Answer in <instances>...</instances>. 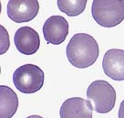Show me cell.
<instances>
[{
  "label": "cell",
  "instance_id": "cell-1",
  "mask_svg": "<svg viewBox=\"0 0 124 118\" xmlns=\"http://www.w3.org/2000/svg\"><path fill=\"white\" fill-rule=\"evenodd\" d=\"M70 64L78 69L90 67L100 55V49L96 39L86 33H78L71 38L66 49Z\"/></svg>",
  "mask_w": 124,
  "mask_h": 118
},
{
  "label": "cell",
  "instance_id": "cell-2",
  "mask_svg": "<svg viewBox=\"0 0 124 118\" xmlns=\"http://www.w3.org/2000/svg\"><path fill=\"white\" fill-rule=\"evenodd\" d=\"M87 98L93 110L100 114H107L112 110L116 102V92L110 83L99 80L89 84Z\"/></svg>",
  "mask_w": 124,
  "mask_h": 118
},
{
  "label": "cell",
  "instance_id": "cell-3",
  "mask_svg": "<svg viewBox=\"0 0 124 118\" xmlns=\"http://www.w3.org/2000/svg\"><path fill=\"white\" fill-rule=\"evenodd\" d=\"M91 15L100 26L113 28L124 19V0L121 1H100L92 3Z\"/></svg>",
  "mask_w": 124,
  "mask_h": 118
},
{
  "label": "cell",
  "instance_id": "cell-4",
  "mask_svg": "<svg viewBox=\"0 0 124 118\" xmlns=\"http://www.w3.org/2000/svg\"><path fill=\"white\" fill-rule=\"evenodd\" d=\"M45 74L39 67L34 64L20 66L13 74V83L17 90L23 93H34L43 87Z\"/></svg>",
  "mask_w": 124,
  "mask_h": 118
},
{
  "label": "cell",
  "instance_id": "cell-5",
  "mask_svg": "<svg viewBox=\"0 0 124 118\" xmlns=\"http://www.w3.org/2000/svg\"><path fill=\"white\" fill-rule=\"evenodd\" d=\"M37 0H11L8 3V16L16 23H25L34 19L39 14Z\"/></svg>",
  "mask_w": 124,
  "mask_h": 118
},
{
  "label": "cell",
  "instance_id": "cell-6",
  "mask_svg": "<svg viewBox=\"0 0 124 118\" xmlns=\"http://www.w3.org/2000/svg\"><path fill=\"white\" fill-rule=\"evenodd\" d=\"M70 31V25L62 16H51L43 26V35L47 43L60 45L66 39Z\"/></svg>",
  "mask_w": 124,
  "mask_h": 118
},
{
  "label": "cell",
  "instance_id": "cell-7",
  "mask_svg": "<svg viewBox=\"0 0 124 118\" xmlns=\"http://www.w3.org/2000/svg\"><path fill=\"white\" fill-rule=\"evenodd\" d=\"M16 50L25 55L35 54L40 47V38L39 33L30 27L18 28L14 36Z\"/></svg>",
  "mask_w": 124,
  "mask_h": 118
},
{
  "label": "cell",
  "instance_id": "cell-8",
  "mask_svg": "<svg viewBox=\"0 0 124 118\" xmlns=\"http://www.w3.org/2000/svg\"><path fill=\"white\" fill-rule=\"evenodd\" d=\"M102 68L105 74L117 82L124 81V51L112 49L104 55Z\"/></svg>",
  "mask_w": 124,
  "mask_h": 118
},
{
  "label": "cell",
  "instance_id": "cell-9",
  "mask_svg": "<svg viewBox=\"0 0 124 118\" xmlns=\"http://www.w3.org/2000/svg\"><path fill=\"white\" fill-rule=\"evenodd\" d=\"M92 106L88 100L73 97L66 100L60 107V118H92Z\"/></svg>",
  "mask_w": 124,
  "mask_h": 118
},
{
  "label": "cell",
  "instance_id": "cell-10",
  "mask_svg": "<svg viewBox=\"0 0 124 118\" xmlns=\"http://www.w3.org/2000/svg\"><path fill=\"white\" fill-rule=\"evenodd\" d=\"M18 108V97L11 88L0 86V118H11Z\"/></svg>",
  "mask_w": 124,
  "mask_h": 118
},
{
  "label": "cell",
  "instance_id": "cell-11",
  "mask_svg": "<svg viewBox=\"0 0 124 118\" xmlns=\"http://www.w3.org/2000/svg\"><path fill=\"white\" fill-rule=\"evenodd\" d=\"M87 1H69V0H58V7L59 10L67 14L69 17H77L85 10Z\"/></svg>",
  "mask_w": 124,
  "mask_h": 118
},
{
  "label": "cell",
  "instance_id": "cell-12",
  "mask_svg": "<svg viewBox=\"0 0 124 118\" xmlns=\"http://www.w3.org/2000/svg\"><path fill=\"white\" fill-rule=\"evenodd\" d=\"M119 118H124V100L121 102L119 109Z\"/></svg>",
  "mask_w": 124,
  "mask_h": 118
},
{
  "label": "cell",
  "instance_id": "cell-13",
  "mask_svg": "<svg viewBox=\"0 0 124 118\" xmlns=\"http://www.w3.org/2000/svg\"><path fill=\"white\" fill-rule=\"evenodd\" d=\"M27 118H44L42 116H40V115H37V114H34V115H30V116H28Z\"/></svg>",
  "mask_w": 124,
  "mask_h": 118
}]
</instances>
